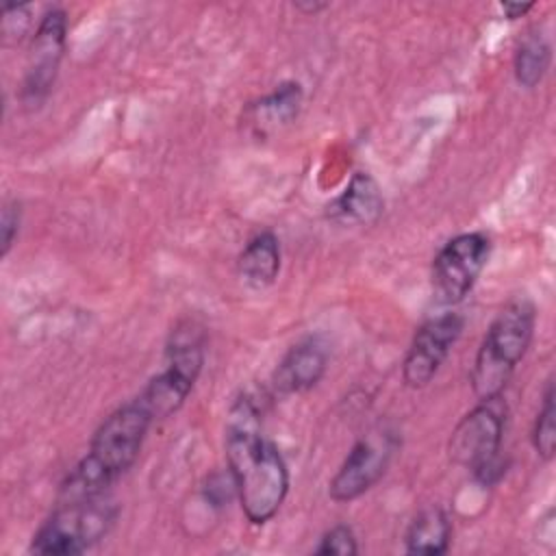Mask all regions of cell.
Masks as SVG:
<instances>
[{"label":"cell","instance_id":"6da1fadb","mask_svg":"<svg viewBox=\"0 0 556 556\" xmlns=\"http://www.w3.org/2000/svg\"><path fill=\"white\" fill-rule=\"evenodd\" d=\"M224 450L243 515L254 526L267 523L289 493V469L276 443L265 439L261 410L250 395L235 400L228 410Z\"/></svg>","mask_w":556,"mask_h":556},{"label":"cell","instance_id":"7a4b0ae2","mask_svg":"<svg viewBox=\"0 0 556 556\" xmlns=\"http://www.w3.org/2000/svg\"><path fill=\"white\" fill-rule=\"evenodd\" d=\"M152 424V415L137 397L104 417L89 441L87 454L63 480L59 502L102 497L135 465Z\"/></svg>","mask_w":556,"mask_h":556},{"label":"cell","instance_id":"3957f363","mask_svg":"<svg viewBox=\"0 0 556 556\" xmlns=\"http://www.w3.org/2000/svg\"><path fill=\"white\" fill-rule=\"evenodd\" d=\"M536 326V306L530 298L517 295L506 302L486 328L469 374L478 400L500 397L523 361Z\"/></svg>","mask_w":556,"mask_h":556},{"label":"cell","instance_id":"277c9868","mask_svg":"<svg viewBox=\"0 0 556 556\" xmlns=\"http://www.w3.org/2000/svg\"><path fill=\"white\" fill-rule=\"evenodd\" d=\"M202 365L204 332L195 321L185 319L172 330L163 371L150 378L137 395L154 421L167 419L185 404L202 374Z\"/></svg>","mask_w":556,"mask_h":556},{"label":"cell","instance_id":"5b68a950","mask_svg":"<svg viewBox=\"0 0 556 556\" xmlns=\"http://www.w3.org/2000/svg\"><path fill=\"white\" fill-rule=\"evenodd\" d=\"M504 428L506 406L502 395L478 400V404L458 419L450 434V460L471 469L482 484L497 482L506 471V463L500 456Z\"/></svg>","mask_w":556,"mask_h":556},{"label":"cell","instance_id":"8992f818","mask_svg":"<svg viewBox=\"0 0 556 556\" xmlns=\"http://www.w3.org/2000/svg\"><path fill=\"white\" fill-rule=\"evenodd\" d=\"M117 519V506L102 497L59 502L33 534L30 552L39 556H74L100 543Z\"/></svg>","mask_w":556,"mask_h":556},{"label":"cell","instance_id":"52a82bcc","mask_svg":"<svg viewBox=\"0 0 556 556\" xmlns=\"http://www.w3.org/2000/svg\"><path fill=\"white\" fill-rule=\"evenodd\" d=\"M491 256V239L486 232H460L445 241L432 258L430 285L432 295L443 306L463 302Z\"/></svg>","mask_w":556,"mask_h":556},{"label":"cell","instance_id":"ba28073f","mask_svg":"<svg viewBox=\"0 0 556 556\" xmlns=\"http://www.w3.org/2000/svg\"><path fill=\"white\" fill-rule=\"evenodd\" d=\"M67 39V13L59 7L43 13L39 26L33 35L30 54L20 89L22 104L28 109H37L43 104L52 85L59 76V67L65 52Z\"/></svg>","mask_w":556,"mask_h":556},{"label":"cell","instance_id":"9c48e42d","mask_svg":"<svg viewBox=\"0 0 556 556\" xmlns=\"http://www.w3.org/2000/svg\"><path fill=\"white\" fill-rule=\"evenodd\" d=\"M395 445L397 441L387 428H378L361 437L328 484L330 500L343 504L367 493L384 476Z\"/></svg>","mask_w":556,"mask_h":556},{"label":"cell","instance_id":"30bf717a","mask_svg":"<svg viewBox=\"0 0 556 556\" xmlns=\"http://www.w3.org/2000/svg\"><path fill=\"white\" fill-rule=\"evenodd\" d=\"M463 328L465 317L458 313H441L417 328L402 361V380L408 389H424L432 382L460 339Z\"/></svg>","mask_w":556,"mask_h":556},{"label":"cell","instance_id":"8fae6325","mask_svg":"<svg viewBox=\"0 0 556 556\" xmlns=\"http://www.w3.org/2000/svg\"><path fill=\"white\" fill-rule=\"evenodd\" d=\"M328 367V350L319 339H304L289 348L271 376L276 395H293L313 389Z\"/></svg>","mask_w":556,"mask_h":556},{"label":"cell","instance_id":"7c38bea8","mask_svg":"<svg viewBox=\"0 0 556 556\" xmlns=\"http://www.w3.org/2000/svg\"><path fill=\"white\" fill-rule=\"evenodd\" d=\"M382 208L384 198L378 182L369 174L356 172L343 193L332 204H328V217L341 224L367 226L382 215Z\"/></svg>","mask_w":556,"mask_h":556},{"label":"cell","instance_id":"4fadbf2b","mask_svg":"<svg viewBox=\"0 0 556 556\" xmlns=\"http://www.w3.org/2000/svg\"><path fill=\"white\" fill-rule=\"evenodd\" d=\"M237 269L250 289L274 285L280 274V241L271 230L256 232L239 254Z\"/></svg>","mask_w":556,"mask_h":556},{"label":"cell","instance_id":"5bb4252c","mask_svg":"<svg viewBox=\"0 0 556 556\" xmlns=\"http://www.w3.org/2000/svg\"><path fill=\"white\" fill-rule=\"evenodd\" d=\"M302 102H304L302 85L295 80H285L271 93H267L265 98L248 106V115H250L248 122H252V126L261 132L282 128L298 117Z\"/></svg>","mask_w":556,"mask_h":556},{"label":"cell","instance_id":"9a60e30c","mask_svg":"<svg viewBox=\"0 0 556 556\" xmlns=\"http://www.w3.org/2000/svg\"><path fill=\"white\" fill-rule=\"evenodd\" d=\"M452 521L439 506H428L413 517L404 534V549L417 556H439L450 549Z\"/></svg>","mask_w":556,"mask_h":556},{"label":"cell","instance_id":"2e32d148","mask_svg":"<svg viewBox=\"0 0 556 556\" xmlns=\"http://www.w3.org/2000/svg\"><path fill=\"white\" fill-rule=\"evenodd\" d=\"M549 63H552V46L547 37L539 30H532L517 46L515 61H513L515 80L523 89H534L545 78Z\"/></svg>","mask_w":556,"mask_h":556},{"label":"cell","instance_id":"e0dca14e","mask_svg":"<svg viewBox=\"0 0 556 556\" xmlns=\"http://www.w3.org/2000/svg\"><path fill=\"white\" fill-rule=\"evenodd\" d=\"M556 406H554V382L549 380L543 393L541 408L532 426V445L541 460H552L556 452Z\"/></svg>","mask_w":556,"mask_h":556},{"label":"cell","instance_id":"ac0fdd59","mask_svg":"<svg viewBox=\"0 0 556 556\" xmlns=\"http://www.w3.org/2000/svg\"><path fill=\"white\" fill-rule=\"evenodd\" d=\"M315 554L319 556H354L358 554V543L356 534L350 526L337 523L330 530H326L315 547Z\"/></svg>","mask_w":556,"mask_h":556},{"label":"cell","instance_id":"d6986e66","mask_svg":"<svg viewBox=\"0 0 556 556\" xmlns=\"http://www.w3.org/2000/svg\"><path fill=\"white\" fill-rule=\"evenodd\" d=\"M22 224V204L17 200H4L0 213V256L4 258L13 248V241Z\"/></svg>","mask_w":556,"mask_h":556},{"label":"cell","instance_id":"ffe728a7","mask_svg":"<svg viewBox=\"0 0 556 556\" xmlns=\"http://www.w3.org/2000/svg\"><path fill=\"white\" fill-rule=\"evenodd\" d=\"M30 4H4L2 7V33L4 37H15L17 41L30 26Z\"/></svg>","mask_w":556,"mask_h":556},{"label":"cell","instance_id":"44dd1931","mask_svg":"<svg viewBox=\"0 0 556 556\" xmlns=\"http://www.w3.org/2000/svg\"><path fill=\"white\" fill-rule=\"evenodd\" d=\"M532 9H534V2H500V11L506 15V20H519Z\"/></svg>","mask_w":556,"mask_h":556},{"label":"cell","instance_id":"7402d4cb","mask_svg":"<svg viewBox=\"0 0 556 556\" xmlns=\"http://www.w3.org/2000/svg\"><path fill=\"white\" fill-rule=\"evenodd\" d=\"M293 7L302 13H306V15H313L317 11H324L328 4L326 2H304V0H300V2H293Z\"/></svg>","mask_w":556,"mask_h":556}]
</instances>
